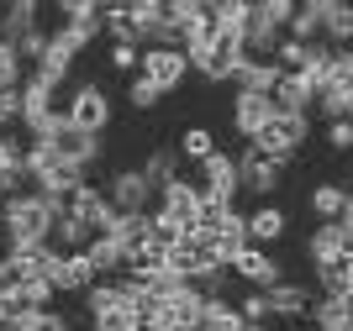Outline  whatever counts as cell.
Here are the masks:
<instances>
[{
  "label": "cell",
  "mask_w": 353,
  "mask_h": 331,
  "mask_svg": "<svg viewBox=\"0 0 353 331\" xmlns=\"http://www.w3.org/2000/svg\"><path fill=\"white\" fill-rule=\"evenodd\" d=\"M353 37V16H348V6L343 0H327V16H322V43L327 47H343Z\"/></svg>",
  "instance_id": "f1b7e54d"
},
{
  "label": "cell",
  "mask_w": 353,
  "mask_h": 331,
  "mask_svg": "<svg viewBox=\"0 0 353 331\" xmlns=\"http://www.w3.org/2000/svg\"><path fill=\"white\" fill-rule=\"evenodd\" d=\"M127 100H132L137 111H153V105H159L163 95H159V89H153V85H148V79H132V89H127Z\"/></svg>",
  "instance_id": "f35d334b"
},
{
  "label": "cell",
  "mask_w": 353,
  "mask_h": 331,
  "mask_svg": "<svg viewBox=\"0 0 353 331\" xmlns=\"http://www.w3.org/2000/svg\"><path fill=\"white\" fill-rule=\"evenodd\" d=\"M274 116H280L274 95H237V100H232V131L243 137V142H253Z\"/></svg>",
  "instance_id": "4fadbf2b"
},
{
  "label": "cell",
  "mask_w": 353,
  "mask_h": 331,
  "mask_svg": "<svg viewBox=\"0 0 353 331\" xmlns=\"http://www.w3.org/2000/svg\"><path fill=\"white\" fill-rule=\"evenodd\" d=\"M85 310H90V326L95 331H137V310H132V295L121 279H101V284L85 289Z\"/></svg>",
  "instance_id": "3957f363"
},
{
  "label": "cell",
  "mask_w": 353,
  "mask_h": 331,
  "mask_svg": "<svg viewBox=\"0 0 353 331\" xmlns=\"http://www.w3.org/2000/svg\"><path fill=\"white\" fill-rule=\"evenodd\" d=\"M237 316H243V326H253V321H269L264 289H248V295H243V300H237Z\"/></svg>",
  "instance_id": "e575fe53"
},
{
  "label": "cell",
  "mask_w": 353,
  "mask_h": 331,
  "mask_svg": "<svg viewBox=\"0 0 353 331\" xmlns=\"http://www.w3.org/2000/svg\"><path fill=\"white\" fill-rule=\"evenodd\" d=\"M243 226H248V247H274L285 237V226H290V216L280 205H259L253 216H243Z\"/></svg>",
  "instance_id": "ffe728a7"
},
{
  "label": "cell",
  "mask_w": 353,
  "mask_h": 331,
  "mask_svg": "<svg viewBox=\"0 0 353 331\" xmlns=\"http://www.w3.org/2000/svg\"><path fill=\"white\" fill-rule=\"evenodd\" d=\"M105 205H111V211H117V216H148V205H153V195H159V189L148 184L143 179V169H117L111 173V179H105Z\"/></svg>",
  "instance_id": "8992f818"
},
{
  "label": "cell",
  "mask_w": 353,
  "mask_h": 331,
  "mask_svg": "<svg viewBox=\"0 0 353 331\" xmlns=\"http://www.w3.org/2000/svg\"><path fill=\"white\" fill-rule=\"evenodd\" d=\"M227 274L248 279L253 289H274V284L285 279V268H280V258H274V253H264V247H243V253L227 263Z\"/></svg>",
  "instance_id": "7c38bea8"
},
{
  "label": "cell",
  "mask_w": 353,
  "mask_h": 331,
  "mask_svg": "<svg viewBox=\"0 0 353 331\" xmlns=\"http://www.w3.org/2000/svg\"><path fill=\"white\" fill-rule=\"evenodd\" d=\"M243 27H248V0H216V6H211V32L243 37Z\"/></svg>",
  "instance_id": "4316f807"
},
{
  "label": "cell",
  "mask_w": 353,
  "mask_h": 331,
  "mask_svg": "<svg viewBox=\"0 0 353 331\" xmlns=\"http://www.w3.org/2000/svg\"><path fill=\"white\" fill-rule=\"evenodd\" d=\"M306 211H311V221L322 226V221H348V189L343 184H311V195H306Z\"/></svg>",
  "instance_id": "d6986e66"
},
{
  "label": "cell",
  "mask_w": 353,
  "mask_h": 331,
  "mask_svg": "<svg viewBox=\"0 0 353 331\" xmlns=\"http://www.w3.org/2000/svg\"><path fill=\"white\" fill-rule=\"evenodd\" d=\"M179 53H185V63H190L201 79H211V85L232 79V69L248 58L243 53V37H221V32H201V37H190Z\"/></svg>",
  "instance_id": "7a4b0ae2"
},
{
  "label": "cell",
  "mask_w": 353,
  "mask_h": 331,
  "mask_svg": "<svg viewBox=\"0 0 353 331\" xmlns=\"http://www.w3.org/2000/svg\"><path fill=\"white\" fill-rule=\"evenodd\" d=\"M306 258H311V268H316V274H322V268L348 263V221H322V226H311Z\"/></svg>",
  "instance_id": "9c48e42d"
},
{
  "label": "cell",
  "mask_w": 353,
  "mask_h": 331,
  "mask_svg": "<svg viewBox=\"0 0 353 331\" xmlns=\"http://www.w3.org/2000/svg\"><path fill=\"white\" fill-rule=\"evenodd\" d=\"M322 16H327V0H301L290 27H285V37L290 43H322Z\"/></svg>",
  "instance_id": "7402d4cb"
},
{
  "label": "cell",
  "mask_w": 353,
  "mask_h": 331,
  "mask_svg": "<svg viewBox=\"0 0 353 331\" xmlns=\"http://www.w3.org/2000/svg\"><path fill=\"white\" fill-rule=\"evenodd\" d=\"M264 305H269V321H301L311 310V289L306 284H290V279H280L274 289H264Z\"/></svg>",
  "instance_id": "e0dca14e"
},
{
  "label": "cell",
  "mask_w": 353,
  "mask_h": 331,
  "mask_svg": "<svg viewBox=\"0 0 353 331\" xmlns=\"http://www.w3.org/2000/svg\"><path fill=\"white\" fill-rule=\"evenodd\" d=\"M306 316L316 321V331H348V300H338V295H322V300H311Z\"/></svg>",
  "instance_id": "83f0119b"
},
{
  "label": "cell",
  "mask_w": 353,
  "mask_h": 331,
  "mask_svg": "<svg viewBox=\"0 0 353 331\" xmlns=\"http://www.w3.org/2000/svg\"><path fill=\"white\" fill-rule=\"evenodd\" d=\"M11 316H16V300H6V295H0V326H11Z\"/></svg>",
  "instance_id": "7bdbcfd3"
},
{
  "label": "cell",
  "mask_w": 353,
  "mask_h": 331,
  "mask_svg": "<svg viewBox=\"0 0 353 331\" xmlns=\"http://www.w3.org/2000/svg\"><path fill=\"white\" fill-rule=\"evenodd\" d=\"M243 331H269V321H253V326H243Z\"/></svg>",
  "instance_id": "ee69618b"
},
{
  "label": "cell",
  "mask_w": 353,
  "mask_h": 331,
  "mask_svg": "<svg viewBox=\"0 0 353 331\" xmlns=\"http://www.w3.org/2000/svg\"><path fill=\"white\" fill-rule=\"evenodd\" d=\"M121 16H127V27L137 32V47H143V32L163 16V0H132V6H121Z\"/></svg>",
  "instance_id": "1f68e13d"
},
{
  "label": "cell",
  "mask_w": 353,
  "mask_h": 331,
  "mask_svg": "<svg viewBox=\"0 0 353 331\" xmlns=\"http://www.w3.org/2000/svg\"><path fill=\"white\" fill-rule=\"evenodd\" d=\"M174 153H179V163H185V158H190V163H206L211 153H216V142H211L206 127H185V131H179V142H174Z\"/></svg>",
  "instance_id": "f546056e"
},
{
  "label": "cell",
  "mask_w": 353,
  "mask_h": 331,
  "mask_svg": "<svg viewBox=\"0 0 353 331\" xmlns=\"http://www.w3.org/2000/svg\"><path fill=\"white\" fill-rule=\"evenodd\" d=\"M21 79H27V63H21V53H16L11 43H0V89H21Z\"/></svg>",
  "instance_id": "d6a6232c"
},
{
  "label": "cell",
  "mask_w": 353,
  "mask_h": 331,
  "mask_svg": "<svg viewBox=\"0 0 353 331\" xmlns=\"http://www.w3.org/2000/svg\"><path fill=\"white\" fill-rule=\"evenodd\" d=\"M201 200L206 205H232L237 200V163H232V153H211L206 163H201Z\"/></svg>",
  "instance_id": "30bf717a"
},
{
  "label": "cell",
  "mask_w": 353,
  "mask_h": 331,
  "mask_svg": "<svg viewBox=\"0 0 353 331\" xmlns=\"http://www.w3.org/2000/svg\"><path fill=\"white\" fill-rule=\"evenodd\" d=\"M16 95H21V127H37L43 116L63 111V105H59V89L48 85V79H37V74H27V79H21V89H16Z\"/></svg>",
  "instance_id": "9a60e30c"
},
{
  "label": "cell",
  "mask_w": 353,
  "mask_h": 331,
  "mask_svg": "<svg viewBox=\"0 0 353 331\" xmlns=\"http://www.w3.org/2000/svg\"><path fill=\"white\" fill-rule=\"evenodd\" d=\"M137 58H143L137 47H111V69L117 74H137Z\"/></svg>",
  "instance_id": "60d3db41"
},
{
  "label": "cell",
  "mask_w": 353,
  "mask_h": 331,
  "mask_svg": "<svg viewBox=\"0 0 353 331\" xmlns=\"http://www.w3.org/2000/svg\"><path fill=\"white\" fill-rule=\"evenodd\" d=\"M137 79H148L159 95H169V89H179L185 79H190V63H185L179 47H143V58H137Z\"/></svg>",
  "instance_id": "ba28073f"
},
{
  "label": "cell",
  "mask_w": 353,
  "mask_h": 331,
  "mask_svg": "<svg viewBox=\"0 0 353 331\" xmlns=\"http://www.w3.org/2000/svg\"><path fill=\"white\" fill-rule=\"evenodd\" d=\"M259 11L269 16V21H274V27H290V16H295V0H259Z\"/></svg>",
  "instance_id": "74e56055"
},
{
  "label": "cell",
  "mask_w": 353,
  "mask_h": 331,
  "mask_svg": "<svg viewBox=\"0 0 353 331\" xmlns=\"http://www.w3.org/2000/svg\"><path fill=\"white\" fill-rule=\"evenodd\" d=\"M348 105H353V79H327L316 89V111L327 121H348Z\"/></svg>",
  "instance_id": "d4e9b609"
},
{
  "label": "cell",
  "mask_w": 353,
  "mask_h": 331,
  "mask_svg": "<svg viewBox=\"0 0 353 331\" xmlns=\"http://www.w3.org/2000/svg\"><path fill=\"white\" fill-rule=\"evenodd\" d=\"M0 331H11V326H0Z\"/></svg>",
  "instance_id": "bcb514c9"
},
{
  "label": "cell",
  "mask_w": 353,
  "mask_h": 331,
  "mask_svg": "<svg viewBox=\"0 0 353 331\" xmlns=\"http://www.w3.org/2000/svg\"><path fill=\"white\" fill-rule=\"evenodd\" d=\"M63 216L59 195H37V189H21L0 205V237L11 242V253H32V247H48L53 237V221Z\"/></svg>",
  "instance_id": "6da1fadb"
},
{
  "label": "cell",
  "mask_w": 353,
  "mask_h": 331,
  "mask_svg": "<svg viewBox=\"0 0 353 331\" xmlns=\"http://www.w3.org/2000/svg\"><path fill=\"white\" fill-rule=\"evenodd\" d=\"M232 163H237V189H253V195H264V200L280 189V179H285L280 163H269L264 153H253V147H243Z\"/></svg>",
  "instance_id": "8fae6325"
},
{
  "label": "cell",
  "mask_w": 353,
  "mask_h": 331,
  "mask_svg": "<svg viewBox=\"0 0 353 331\" xmlns=\"http://www.w3.org/2000/svg\"><path fill=\"white\" fill-rule=\"evenodd\" d=\"M327 142H332V147L343 153V147L353 142V127H348V121H327Z\"/></svg>",
  "instance_id": "b9f144b4"
},
{
  "label": "cell",
  "mask_w": 353,
  "mask_h": 331,
  "mask_svg": "<svg viewBox=\"0 0 353 331\" xmlns=\"http://www.w3.org/2000/svg\"><path fill=\"white\" fill-rule=\"evenodd\" d=\"M48 147H53V153H59L63 163H74V169H90V163H95V158L105 153V142L95 137V131H74V127H63V131H59V137H53Z\"/></svg>",
  "instance_id": "2e32d148"
},
{
  "label": "cell",
  "mask_w": 353,
  "mask_h": 331,
  "mask_svg": "<svg viewBox=\"0 0 353 331\" xmlns=\"http://www.w3.org/2000/svg\"><path fill=\"white\" fill-rule=\"evenodd\" d=\"M63 211H69L74 221H85V226L95 231V237H101V231L111 226V221H117V211L105 205V195H101L95 184H79V189L69 195V200H63Z\"/></svg>",
  "instance_id": "5bb4252c"
},
{
  "label": "cell",
  "mask_w": 353,
  "mask_h": 331,
  "mask_svg": "<svg viewBox=\"0 0 353 331\" xmlns=\"http://www.w3.org/2000/svg\"><path fill=\"white\" fill-rule=\"evenodd\" d=\"M232 85H237V95H274L280 69H274V63H264V58H243V63L232 69Z\"/></svg>",
  "instance_id": "44dd1931"
},
{
  "label": "cell",
  "mask_w": 353,
  "mask_h": 331,
  "mask_svg": "<svg viewBox=\"0 0 353 331\" xmlns=\"http://www.w3.org/2000/svg\"><path fill=\"white\" fill-rule=\"evenodd\" d=\"M21 153H27V147L16 142L11 131H0V179H6V173H21Z\"/></svg>",
  "instance_id": "836d02e7"
},
{
  "label": "cell",
  "mask_w": 353,
  "mask_h": 331,
  "mask_svg": "<svg viewBox=\"0 0 353 331\" xmlns=\"http://www.w3.org/2000/svg\"><path fill=\"white\" fill-rule=\"evenodd\" d=\"M32 27H37V0H11V6L0 11V43L16 47Z\"/></svg>",
  "instance_id": "603a6c76"
},
{
  "label": "cell",
  "mask_w": 353,
  "mask_h": 331,
  "mask_svg": "<svg viewBox=\"0 0 353 331\" xmlns=\"http://www.w3.org/2000/svg\"><path fill=\"white\" fill-rule=\"evenodd\" d=\"M69 69H74V53H69L63 43H53V37H48V47H43V58L32 63V74H37V79H48V85L59 89L63 79H69Z\"/></svg>",
  "instance_id": "cb8c5ba5"
},
{
  "label": "cell",
  "mask_w": 353,
  "mask_h": 331,
  "mask_svg": "<svg viewBox=\"0 0 353 331\" xmlns=\"http://www.w3.org/2000/svg\"><path fill=\"white\" fill-rule=\"evenodd\" d=\"M316 79H306V74H280V85H274V105L280 111H295V116H311V105H316Z\"/></svg>",
  "instance_id": "ac0fdd59"
},
{
  "label": "cell",
  "mask_w": 353,
  "mask_h": 331,
  "mask_svg": "<svg viewBox=\"0 0 353 331\" xmlns=\"http://www.w3.org/2000/svg\"><path fill=\"white\" fill-rule=\"evenodd\" d=\"M63 121H69L74 131H95V137H105V127H111V95H105L95 79L74 85V95L63 100Z\"/></svg>",
  "instance_id": "5b68a950"
},
{
  "label": "cell",
  "mask_w": 353,
  "mask_h": 331,
  "mask_svg": "<svg viewBox=\"0 0 353 331\" xmlns=\"http://www.w3.org/2000/svg\"><path fill=\"white\" fill-rule=\"evenodd\" d=\"M63 331H69V326H63Z\"/></svg>",
  "instance_id": "7dc6e473"
},
{
  "label": "cell",
  "mask_w": 353,
  "mask_h": 331,
  "mask_svg": "<svg viewBox=\"0 0 353 331\" xmlns=\"http://www.w3.org/2000/svg\"><path fill=\"white\" fill-rule=\"evenodd\" d=\"M16 121H21V95H16V89H0V131L16 127Z\"/></svg>",
  "instance_id": "ab89813d"
},
{
  "label": "cell",
  "mask_w": 353,
  "mask_h": 331,
  "mask_svg": "<svg viewBox=\"0 0 353 331\" xmlns=\"http://www.w3.org/2000/svg\"><path fill=\"white\" fill-rule=\"evenodd\" d=\"M153 200H159V211H153V216H159V221H169V226H179V231H195V221H201V211H206L201 189H195L190 179H185V173H179L174 184H163L159 195H153Z\"/></svg>",
  "instance_id": "52a82bcc"
},
{
  "label": "cell",
  "mask_w": 353,
  "mask_h": 331,
  "mask_svg": "<svg viewBox=\"0 0 353 331\" xmlns=\"http://www.w3.org/2000/svg\"><path fill=\"white\" fill-rule=\"evenodd\" d=\"M201 326L206 331H243V316H237L232 300H206V310H201Z\"/></svg>",
  "instance_id": "4dcf8cb0"
},
{
  "label": "cell",
  "mask_w": 353,
  "mask_h": 331,
  "mask_svg": "<svg viewBox=\"0 0 353 331\" xmlns=\"http://www.w3.org/2000/svg\"><path fill=\"white\" fill-rule=\"evenodd\" d=\"M322 289L327 295H338V300H348V263H338V268H322Z\"/></svg>",
  "instance_id": "8d00e7d4"
},
{
  "label": "cell",
  "mask_w": 353,
  "mask_h": 331,
  "mask_svg": "<svg viewBox=\"0 0 353 331\" xmlns=\"http://www.w3.org/2000/svg\"><path fill=\"white\" fill-rule=\"evenodd\" d=\"M137 169H143V179L153 189H163V184H174V179H179V153H174V147H153Z\"/></svg>",
  "instance_id": "484cf974"
},
{
  "label": "cell",
  "mask_w": 353,
  "mask_h": 331,
  "mask_svg": "<svg viewBox=\"0 0 353 331\" xmlns=\"http://www.w3.org/2000/svg\"><path fill=\"white\" fill-rule=\"evenodd\" d=\"M306 137H311V116L280 111V116H274V121H269V127L259 131L248 147H253V153H264L269 163H280V169H285V163L301 153V142H306Z\"/></svg>",
  "instance_id": "277c9868"
},
{
  "label": "cell",
  "mask_w": 353,
  "mask_h": 331,
  "mask_svg": "<svg viewBox=\"0 0 353 331\" xmlns=\"http://www.w3.org/2000/svg\"><path fill=\"white\" fill-rule=\"evenodd\" d=\"M190 331H206V326H190Z\"/></svg>",
  "instance_id": "f6af8a7d"
},
{
  "label": "cell",
  "mask_w": 353,
  "mask_h": 331,
  "mask_svg": "<svg viewBox=\"0 0 353 331\" xmlns=\"http://www.w3.org/2000/svg\"><path fill=\"white\" fill-rule=\"evenodd\" d=\"M43 47H48V32H43V27H32L27 37L16 43V53H21V63H37V58H43Z\"/></svg>",
  "instance_id": "d590c367"
}]
</instances>
